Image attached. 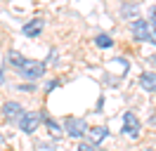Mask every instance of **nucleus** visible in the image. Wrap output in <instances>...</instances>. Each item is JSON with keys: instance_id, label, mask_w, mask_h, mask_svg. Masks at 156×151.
<instances>
[{"instance_id": "9", "label": "nucleus", "mask_w": 156, "mask_h": 151, "mask_svg": "<svg viewBox=\"0 0 156 151\" xmlns=\"http://www.w3.org/2000/svg\"><path fill=\"white\" fill-rule=\"evenodd\" d=\"M85 135H90V144L95 146V144H99V142L107 137V128H92V130H88Z\"/></svg>"}, {"instance_id": "17", "label": "nucleus", "mask_w": 156, "mask_h": 151, "mask_svg": "<svg viewBox=\"0 0 156 151\" xmlns=\"http://www.w3.org/2000/svg\"><path fill=\"white\" fill-rule=\"evenodd\" d=\"M2 80H5V76H2V71H0V83H2Z\"/></svg>"}, {"instance_id": "13", "label": "nucleus", "mask_w": 156, "mask_h": 151, "mask_svg": "<svg viewBox=\"0 0 156 151\" xmlns=\"http://www.w3.org/2000/svg\"><path fill=\"white\" fill-rule=\"evenodd\" d=\"M76 151H95V146H92V144H78Z\"/></svg>"}, {"instance_id": "6", "label": "nucleus", "mask_w": 156, "mask_h": 151, "mask_svg": "<svg viewBox=\"0 0 156 151\" xmlns=\"http://www.w3.org/2000/svg\"><path fill=\"white\" fill-rule=\"evenodd\" d=\"M2 113H5V118L7 121H14L17 116L21 118V104H17V102H7V104H2Z\"/></svg>"}, {"instance_id": "12", "label": "nucleus", "mask_w": 156, "mask_h": 151, "mask_svg": "<svg viewBox=\"0 0 156 151\" xmlns=\"http://www.w3.org/2000/svg\"><path fill=\"white\" fill-rule=\"evenodd\" d=\"M48 128H50V132H52L55 137H59V135H62V128H59L55 121H48Z\"/></svg>"}, {"instance_id": "10", "label": "nucleus", "mask_w": 156, "mask_h": 151, "mask_svg": "<svg viewBox=\"0 0 156 151\" xmlns=\"http://www.w3.org/2000/svg\"><path fill=\"white\" fill-rule=\"evenodd\" d=\"M123 17H126V19H140V9H137V5H123Z\"/></svg>"}, {"instance_id": "14", "label": "nucleus", "mask_w": 156, "mask_h": 151, "mask_svg": "<svg viewBox=\"0 0 156 151\" xmlns=\"http://www.w3.org/2000/svg\"><path fill=\"white\" fill-rule=\"evenodd\" d=\"M38 149H45V151H52V149H55V144H38Z\"/></svg>"}, {"instance_id": "4", "label": "nucleus", "mask_w": 156, "mask_h": 151, "mask_svg": "<svg viewBox=\"0 0 156 151\" xmlns=\"http://www.w3.org/2000/svg\"><path fill=\"white\" fill-rule=\"evenodd\" d=\"M123 132H126L130 139H137L140 137V121H137L135 113H123Z\"/></svg>"}, {"instance_id": "18", "label": "nucleus", "mask_w": 156, "mask_h": 151, "mask_svg": "<svg viewBox=\"0 0 156 151\" xmlns=\"http://www.w3.org/2000/svg\"><path fill=\"white\" fill-rule=\"evenodd\" d=\"M0 142H2V137H0Z\"/></svg>"}, {"instance_id": "11", "label": "nucleus", "mask_w": 156, "mask_h": 151, "mask_svg": "<svg viewBox=\"0 0 156 151\" xmlns=\"http://www.w3.org/2000/svg\"><path fill=\"white\" fill-rule=\"evenodd\" d=\"M95 43H97L99 47H111V45H114V40H111L107 33H99V36L95 38Z\"/></svg>"}, {"instance_id": "8", "label": "nucleus", "mask_w": 156, "mask_h": 151, "mask_svg": "<svg viewBox=\"0 0 156 151\" xmlns=\"http://www.w3.org/2000/svg\"><path fill=\"white\" fill-rule=\"evenodd\" d=\"M21 31H24V36L36 38L40 31H43V19H31L29 24H24V28H21Z\"/></svg>"}, {"instance_id": "5", "label": "nucleus", "mask_w": 156, "mask_h": 151, "mask_svg": "<svg viewBox=\"0 0 156 151\" xmlns=\"http://www.w3.org/2000/svg\"><path fill=\"white\" fill-rule=\"evenodd\" d=\"M133 33H135L137 40H149L151 38V24L144 19H137V21H133Z\"/></svg>"}, {"instance_id": "1", "label": "nucleus", "mask_w": 156, "mask_h": 151, "mask_svg": "<svg viewBox=\"0 0 156 151\" xmlns=\"http://www.w3.org/2000/svg\"><path fill=\"white\" fill-rule=\"evenodd\" d=\"M10 59H12V64L17 66L26 78H40V76L45 73V64H43V61H36V59H21L17 52H10Z\"/></svg>"}, {"instance_id": "16", "label": "nucleus", "mask_w": 156, "mask_h": 151, "mask_svg": "<svg viewBox=\"0 0 156 151\" xmlns=\"http://www.w3.org/2000/svg\"><path fill=\"white\" fill-rule=\"evenodd\" d=\"M149 40H151V43H156V28L151 26V38H149Z\"/></svg>"}, {"instance_id": "15", "label": "nucleus", "mask_w": 156, "mask_h": 151, "mask_svg": "<svg viewBox=\"0 0 156 151\" xmlns=\"http://www.w3.org/2000/svg\"><path fill=\"white\" fill-rule=\"evenodd\" d=\"M151 26H154V28H156V7H154V9H151Z\"/></svg>"}, {"instance_id": "3", "label": "nucleus", "mask_w": 156, "mask_h": 151, "mask_svg": "<svg viewBox=\"0 0 156 151\" xmlns=\"http://www.w3.org/2000/svg\"><path fill=\"white\" fill-rule=\"evenodd\" d=\"M66 132L73 139H80L88 132V123L83 121V118H66Z\"/></svg>"}, {"instance_id": "2", "label": "nucleus", "mask_w": 156, "mask_h": 151, "mask_svg": "<svg viewBox=\"0 0 156 151\" xmlns=\"http://www.w3.org/2000/svg\"><path fill=\"white\" fill-rule=\"evenodd\" d=\"M40 121H43V113H38V111H29V113H21V118H19V123H21V130L24 132H36L40 128Z\"/></svg>"}, {"instance_id": "7", "label": "nucleus", "mask_w": 156, "mask_h": 151, "mask_svg": "<svg viewBox=\"0 0 156 151\" xmlns=\"http://www.w3.org/2000/svg\"><path fill=\"white\" fill-rule=\"evenodd\" d=\"M140 85L144 87L147 92H156V71H147L140 76Z\"/></svg>"}]
</instances>
